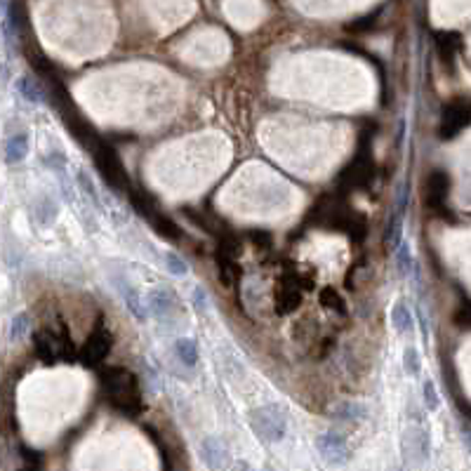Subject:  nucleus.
Instances as JSON below:
<instances>
[{
    "label": "nucleus",
    "instance_id": "1",
    "mask_svg": "<svg viewBox=\"0 0 471 471\" xmlns=\"http://www.w3.org/2000/svg\"><path fill=\"white\" fill-rule=\"evenodd\" d=\"M102 386L116 410L125 415H137L142 410V391L135 373L125 368H109L102 373Z\"/></svg>",
    "mask_w": 471,
    "mask_h": 471
},
{
    "label": "nucleus",
    "instance_id": "2",
    "mask_svg": "<svg viewBox=\"0 0 471 471\" xmlns=\"http://www.w3.org/2000/svg\"><path fill=\"white\" fill-rule=\"evenodd\" d=\"M250 426L264 443H278L285 439L287 422L278 406H262L250 413Z\"/></svg>",
    "mask_w": 471,
    "mask_h": 471
},
{
    "label": "nucleus",
    "instance_id": "3",
    "mask_svg": "<svg viewBox=\"0 0 471 471\" xmlns=\"http://www.w3.org/2000/svg\"><path fill=\"white\" fill-rule=\"evenodd\" d=\"M92 156H94V165H97V170L102 173V177L107 179L109 186L120 188V191H127V188H130L125 168H123V163H120V158L113 146H109L107 142L99 140L92 146Z\"/></svg>",
    "mask_w": 471,
    "mask_h": 471
},
{
    "label": "nucleus",
    "instance_id": "4",
    "mask_svg": "<svg viewBox=\"0 0 471 471\" xmlns=\"http://www.w3.org/2000/svg\"><path fill=\"white\" fill-rule=\"evenodd\" d=\"M33 349H36L38 358L47 365L74 358V344L69 342V335H66V332L64 335H57V332H52V330L36 332V337H33Z\"/></svg>",
    "mask_w": 471,
    "mask_h": 471
},
{
    "label": "nucleus",
    "instance_id": "5",
    "mask_svg": "<svg viewBox=\"0 0 471 471\" xmlns=\"http://www.w3.org/2000/svg\"><path fill=\"white\" fill-rule=\"evenodd\" d=\"M471 123V102L467 97H457L450 104H446L441 111L439 135L441 140H452Z\"/></svg>",
    "mask_w": 471,
    "mask_h": 471
},
{
    "label": "nucleus",
    "instance_id": "6",
    "mask_svg": "<svg viewBox=\"0 0 471 471\" xmlns=\"http://www.w3.org/2000/svg\"><path fill=\"white\" fill-rule=\"evenodd\" d=\"M370 177H373V160H370V153H368V142L363 140V151L356 153L353 163L340 175V186L342 188L365 186L370 182Z\"/></svg>",
    "mask_w": 471,
    "mask_h": 471
},
{
    "label": "nucleus",
    "instance_id": "7",
    "mask_svg": "<svg viewBox=\"0 0 471 471\" xmlns=\"http://www.w3.org/2000/svg\"><path fill=\"white\" fill-rule=\"evenodd\" d=\"M149 309L163 323H173L182 311L179 299L168 287H153V290H149Z\"/></svg>",
    "mask_w": 471,
    "mask_h": 471
},
{
    "label": "nucleus",
    "instance_id": "8",
    "mask_svg": "<svg viewBox=\"0 0 471 471\" xmlns=\"http://www.w3.org/2000/svg\"><path fill=\"white\" fill-rule=\"evenodd\" d=\"M111 344H113V337L104 325H97V330L87 337V342L80 349V358L85 365H99L104 358L109 356Z\"/></svg>",
    "mask_w": 471,
    "mask_h": 471
},
{
    "label": "nucleus",
    "instance_id": "9",
    "mask_svg": "<svg viewBox=\"0 0 471 471\" xmlns=\"http://www.w3.org/2000/svg\"><path fill=\"white\" fill-rule=\"evenodd\" d=\"M448 191H450V179H448V175L443 170H434V173L426 177V203L434 210L443 208Z\"/></svg>",
    "mask_w": 471,
    "mask_h": 471
},
{
    "label": "nucleus",
    "instance_id": "10",
    "mask_svg": "<svg viewBox=\"0 0 471 471\" xmlns=\"http://www.w3.org/2000/svg\"><path fill=\"white\" fill-rule=\"evenodd\" d=\"M316 448L320 450V455L325 459H330V462H337V459H344L349 448H347V441L342 434H335V431H328V434L318 436L316 439Z\"/></svg>",
    "mask_w": 471,
    "mask_h": 471
},
{
    "label": "nucleus",
    "instance_id": "11",
    "mask_svg": "<svg viewBox=\"0 0 471 471\" xmlns=\"http://www.w3.org/2000/svg\"><path fill=\"white\" fill-rule=\"evenodd\" d=\"M434 43L439 50V57L443 59V64H452L459 47V36L452 31H436L434 33Z\"/></svg>",
    "mask_w": 471,
    "mask_h": 471
},
{
    "label": "nucleus",
    "instance_id": "12",
    "mask_svg": "<svg viewBox=\"0 0 471 471\" xmlns=\"http://www.w3.org/2000/svg\"><path fill=\"white\" fill-rule=\"evenodd\" d=\"M29 156V135L26 132H17L5 142V163H21Z\"/></svg>",
    "mask_w": 471,
    "mask_h": 471
},
{
    "label": "nucleus",
    "instance_id": "13",
    "mask_svg": "<svg viewBox=\"0 0 471 471\" xmlns=\"http://www.w3.org/2000/svg\"><path fill=\"white\" fill-rule=\"evenodd\" d=\"M391 325H393V330L398 332V335H408L410 330H413V314H410V309H408V304L406 302H396L391 307Z\"/></svg>",
    "mask_w": 471,
    "mask_h": 471
},
{
    "label": "nucleus",
    "instance_id": "14",
    "mask_svg": "<svg viewBox=\"0 0 471 471\" xmlns=\"http://www.w3.org/2000/svg\"><path fill=\"white\" fill-rule=\"evenodd\" d=\"M146 219L151 221V226L163 238H170V241H177V238H182V229H179V226H177L170 217H165L163 212H158V210H153V212L149 215Z\"/></svg>",
    "mask_w": 471,
    "mask_h": 471
},
{
    "label": "nucleus",
    "instance_id": "15",
    "mask_svg": "<svg viewBox=\"0 0 471 471\" xmlns=\"http://www.w3.org/2000/svg\"><path fill=\"white\" fill-rule=\"evenodd\" d=\"M203 459L208 467L219 469L226 462V450L221 448V443L217 439H205L203 441Z\"/></svg>",
    "mask_w": 471,
    "mask_h": 471
},
{
    "label": "nucleus",
    "instance_id": "16",
    "mask_svg": "<svg viewBox=\"0 0 471 471\" xmlns=\"http://www.w3.org/2000/svg\"><path fill=\"white\" fill-rule=\"evenodd\" d=\"M302 302V295L295 290L292 285H283L278 290V295H276V311L278 314H290L297 309V304Z\"/></svg>",
    "mask_w": 471,
    "mask_h": 471
},
{
    "label": "nucleus",
    "instance_id": "17",
    "mask_svg": "<svg viewBox=\"0 0 471 471\" xmlns=\"http://www.w3.org/2000/svg\"><path fill=\"white\" fill-rule=\"evenodd\" d=\"M118 287H120V292H123V297L127 302V309H130V311L135 314L140 320L146 318V314H144V309H142V299H140V295H137L135 287H132V283H127L123 276H118Z\"/></svg>",
    "mask_w": 471,
    "mask_h": 471
},
{
    "label": "nucleus",
    "instance_id": "18",
    "mask_svg": "<svg viewBox=\"0 0 471 471\" xmlns=\"http://www.w3.org/2000/svg\"><path fill=\"white\" fill-rule=\"evenodd\" d=\"M175 351H177V358H179L184 365H188V368H193V365L198 363V344L193 340H188V337L177 340Z\"/></svg>",
    "mask_w": 471,
    "mask_h": 471
},
{
    "label": "nucleus",
    "instance_id": "19",
    "mask_svg": "<svg viewBox=\"0 0 471 471\" xmlns=\"http://www.w3.org/2000/svg\"><path fill=\"white\" fill-rule=\"evenodd\" d=\"M17 92H19L21 97H24L26 102H31V104H41L43 102V90L36 85V80L29 78V76H21V78H17Z\"/></svg>",
    "mask_w": 471,
    "mask_h": 471
},
{
    "label": "nucleus",
    "instance_id": "20",
    "mask_svg": "<svg viewBox=\"0 0 471 471\" xmlns=\"http://www.w3.org/2000/svg\"><path fill=\"white\" fill-rule=\"evenodd\" d=\"M403 370H406L408 377H417L419 370H422V361H419V351L415 347H406L403 351Z\"/></svg>",
    "mask_w": 471,
    "mask_h": 471
},
{
    "label": "nucleus",
    "instance_id": "21",
    "mask_svg": "<svg viewBox=\"0 0 471 471\" xmlns=\"http://www.w3.org/2000/svg\"><path fill=\"white\" fill-rule=\"evenodd\" d=\"M335 415H340L342 419H365L368 417V408L361 403H342L335 408Z\"/></svg>",
    "mask_w": 471,
    "mask_h": 471
},
{
    "label": "nucleus",
    "instance_id": "22",
    "mask_svg": "<svg viewBox=\"0 0 471 471\" xmlns=\"http://www.w3.org/2000/svg\"><path fill=\"white\" fill-rule=\"evenodd\" d=\"M320 302H323L328 309H332V311H340V314L347 311L344 299H342V295L335 290V287H325V290H320Z\"/></svg>",
    "mask_w": 471,
    "mask_h": 471
},
{
    "label": "nucleus",
    "instance_id": "23",
    "mask_svg": "<svg viewBox=\"0 0 471 471\" xmlns=\"http://www.w3.org/2000/svg\"><path fill=\"white\" fill-rule=\"evenodd\" d=\"M422 396H424V406H426V410L436 413V410L441 408L439 389H436V384H434L431 380H424V384H422Z\"/></svg>",
    "mask_w": 471,
    "mask_h": 471
},
{
    "label": "nucleus",
    "instance_id": "24",
    "mask_svg": "<svg viewBox=\"0 0 471 471\" xmlns=\"http://www.w3.org/2000/svg\"><path fill=\"white\" fill-rule=\"evenodd\" d=\"M455 323L459 325V328H471V302H469V299H464V302L457 307Z\"/></svg>",
    "mask_w": 471,
    "mask_h": 471
},
{
    "label": "nucleus",
    "instance_id": "25",
    "mask_svg": "<svg viewBox=\"0 0 471 471\" xmlns=\"http://www.w3.org/2000/svg\"><path fill=\"white\" fill-rule=\"evenodd\" d=\"M165 264H168V269L173 271L175 276H184L186 271H188L186 262H184L182 257H177L175 252H168V254H165Z\"/></svg>",
    "mask_w": 471,
    "mask_h": 471
},
{
    "label": "nucleus",
    "instance_id": "26",
    "mask_svg": "<svg viewBox=\"0 0 471 471\" xmlns=\"http://www.w3.org/2000/svg\"><path fill=\"white\" fill-rule=\"evenodd\" d=\"M26 320H29V318H26V314H21V316H17V318H14V323H12V335L17 337V340H21V337H24V330H26V325H29Z\"/></svg>",
    "mask_w": 471,
    "mask_h": 471
},
{
    "label": "nucleus",
    "instance_id": "27",
    "mask_svg": "<svg viewBox=\"0 0 471 471\" xmlns=\"http://www.w3.org/2000/svg\"><path fill=\"white\" fill-rule=\"evenodd\" d=\"M396 250H398V264H401V271H403V274H406V271H408V267H410L408 245H406V243H401V245H398Z\"/></svg>",
    "mask_w": 471,
    "mask_h": 471
},
{
    "label": "nucleus",
    "instance_id": "28",
    "mask_svg": "<svg viewBox=\"0 0 471 471\" xmlns=\"http://www.w3.org/2000/svg\"><path fill=\"white\" fill-rule=\"evenodd\" d=\"M373 24H375V14H370V17H363V19H358L356 24H351L349 29H351V31H365V29H370Z\"/></svg>",
    "mask_w": 471,
    "mask_h": 471
}]
</instances>
